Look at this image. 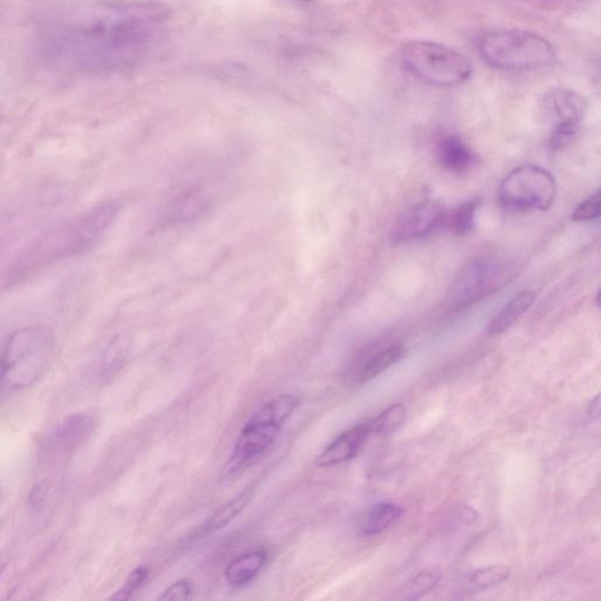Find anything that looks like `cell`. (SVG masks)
Listing matches in <instances>:
<instances>
[{"instance_id": "1", "label": "cell", "mask_w": 601, "mask_h": 601, "mask_svg": "<svg viewBox=\"0 0 601 601\" xmlns=\"http://www.w3.org/2000/svg\"><path fill=\"white\" fill-rule=\"evenodd\" d=\"M165 13L150 4H99L71 11L44 30L46 63L80 74L116 72L137 64L158 42Z\"/></svg>"}, {"instance_id": "26", "label": "cell", "mask_w": 601, "mask_h": 601, "mask_svg": "<svg viewBox=\"0 0 601 601\" xmlns=\"http://www.w3.org/2000/svg\"><path fill=\"white\" fill-rule=\"evenodd\" d=\"M193 593V586L191 580L180 579L173 582L172 586H169L158 598L162 601H176V600H187L190 599Z\"/></svg>"}, {"instance_id": "21", "label": "cell", "mask_w": 601, "mask_h": 601, "mask_svg": "<svg viewBox=\"0 0 601 601\" xmlns=\"http://www.w3.org/2000/svg\"><path fill=\"white\" fill-rule=\"evenodd\" d=\"M407 419V408L401 404H392L384 410L379 418L369 422L371 434H390L397 431Z\"/></svg>"}, {"instance_id": "25", "label": "cell", "mask_w": 601, "mask_h": 601, "mask_svg": "<svg viewBox=\"0 0 601 601\" xmlns=\"http://www.w3.org/2000/svg\"><path fill=\"white\" fill-rule=\"evenodd\" d=\"M601 214L600 191L586 201H582L572 214L576 222H588L598 219Z\"/></svg>"}, {"instance_id": "29", "label": "cell", "mask_w": 601, "mask_h": 601, "mask_svg": "<svg viewBox=\"0 0 601 601\" xmlns=\"http://www.w3.org/2000/svg\"><path fill=\"white\" fill-rule=\"evenodd\" d=\"M6 568H7V562L3 560H0V574L4 572Z\"/></svg>"}, {"instance_id": "19", "label": "cell", "mask_w": 601, "mask_h": 601, "mask_svg": "<svg viewBox=\"0 0 601 601\" xmlns=\"http://www.w3.org/2000/svg\"><path fill=\"white\" fill-rule=\"evenodd\" d=\"M254 497V488L249 487L232 500L225 503L220 509L204 524L203 531L205 534L217 533L231 521H233L252 502Z\"/></svg>"}, {"instance_id": "8", "label": "cell", "mask_w": 601, "mask_h": 601, "mask_svg": "<svg viewBox=\"0 0 601 601\" xmlns=\"http://www.w3.org/2000/svg\"><path fill=\"white\" fill-rule=\"evenodd\" d=\"M505 284L500 263L475 259L466 263L447 289L445 306L451 310L472 306Z\"/></svg>"}, {"instance_id": "5", "label": "cell", "mask_w": 601, "mask_h": 601, "mask_svg": "<svg viewBox=\"0 0 601 601\" xmlns=\"http://www.w3.org/2000/svg\"><path fill=\"white\" fill-rule=\"evenodd\" d=\"M479 53L487 65L498 70H534L556 59L552 44L544 36L524 30H502L483 36Z\"/></svg>"}, {"instance_id": "6", "label": "cell", "mask_w": 601, "mask_h": 601, "mask_svg": "<svg viewBox=\"0 0 601 601\" xmlns=\"http://www.w3.org/2000/svg\"><path fill=\"white\" fill-rule=\"evenodd\" d=\"M401 59L413 77L429 85L457 86L473 74V65L463 54L434 42H410L403 48Z\"/></svg>"}, {"instance_id": "23", "label": "cell", "mask_w": 601, "mask_h": 601, "mask_svg": "<svg viewBox=\"0 0 601 601\" xmlns=\"http://www.w3.org/2000/svg\"><path fill=\"white\" fill-rule=\"evenodd\" d=\"M125 359L126 351L122 344L110 346L103 357V361L99 367V378L106 379L117 373L124 366Z\"/></svg>"}, {"instance_id": "10", "label": "cell", "mask_w": 601, "mask_h": 601, "mask_svg": "<svg viewBox=\"0 0 601 601\" xmlns=\"http://www.w3.org/2000/svg\"><path fill=\"white\" fill-rule=\"evenodd\" d=\"M371 435L369 423L356 425L334 440L315 463L319 467H330L351 461L360 454L363 445Z\"/></svg>"}, {"instance_id": "16", "label": "cell", "mask_w": 601, "mask_h": 601, "mask_svg": "<svg viewBox=\"0 0 601 601\" xmlns=\"http://www.w3.org/2000/svg\"><path fill=\"white\" fill-rule=\"evenodd\" d=\"M510 576L512 569L505 566L482 568L463 578L456 593L460 598L479 593L503 584Z\"/></svg>"}, {"instance_id": "13", "label": "cell", "mask_w": 601, "mask_h": 601, "mask_svg": "<svg viewBox=\"0 0 601 601\" xmlns=\"http://www.w3.org/2000/svg\"><path fill=\"white\" fill-rule=\"evenodd\" d=\"M547 103L557 124L580 125L584 119L588 109V103L579 93L568 88L553 89Z\"/></svg>"}, {"instance_id": "9", "label": "cell", "mask_w": 601, "mask_h": 601, "mask_svg": "<svg viewBox=\"0 0 601 601\" xmlns=\"http://www.w3.org/2000/svg\"><path fill=\"white\" fill-rule=\"evenodd\" d=\"M445 220V210L437 201H423L404 212L392 229V240L403 242L420 239L435 231Z\"/></svg>"}, {"instance_id": "17", "label": "cell", "mask_w": 601, "mask_h": 601, "mask_svg": "<svg viewBox=\"0 0 601 601\" xmlns=\"http://www.w3.org/2000/svg\"><path fill=\"white\" fill-rule=\"evenodd\" d=\"M402 506L393 503L376 504L363 515L359 529L363 536H378L404 515Z\"/></svg>"}, {"instance_id": "28", "label": "cell", "mask_w": 601, "mask_h": 601, "mask_svg": "<svg viewBox=\"0 0 601 601\" xmlns=\"http://www.w3.org/2000/svg\"><path fill=\"white\" fill-rule=\"evenodd\" d=\"M46 496V486L43 484L36 485L30 496V503L33 507L41 506Z\"/></svg>"}, {"instance_id": "2", "label": "cell", "mask_w": 601, "mask_h": 601, "mask_svg": "<svg viewBox=\"0 0 601 601\" xmlns=\"http://www.w3.org/2000/svg\"><path fill=\"white\" fill-rule=\"evenodd\" d=\"M118 211L116 202H103L56 225L34 243L24 259V267L33 270L53 261L85 253L103 236Z\"/></svg>"}, {"instance_id": "11", "label": "cell", "mask_w": 601, "mask_h": 601, "mask_svg": "<svg viewBox=\"0 0 601 601\" xmlns=\"http://www.w3.org/2000/svg\"><path fill=\"white\" fill-rule=\"evenodd\" d=\"M96 429V420L87 413L68 418L50 439L54 453L65 455L82 445Z\"/></svg>"}, {"instance_id": "14", "label": "cell", "mask_w": 601, "mask_h": 601, "mask_svg": "<svg viewBox=\"0 0 601 601\" xmlns=\"http://www.w3.org/2000/svg\"><path fill=\"white\" fill-rule=\"evenodd\" d=\"M267 561V553L260 550L239 556L225 568V581L233 588L246 587L265 569Z\"/></svg>"}, {"instance_id": "24", "label": "cell", "mask_w": 601, "mask_h": 601, "mask_svg": "<svg viewBox=\"0 0 601 601\" xmlns=\"http://www.w3.org/2000/svg\"><path fill=\"white\" fill-rule=\"evenodd\" d=\"M148 577L149 570L146 567L135 569L129 573L122 589L113 594L110 599L120 601L130 599L145 586Z\"/></svg>"}, {"instance_id": "18", "label": "cell", "mask_w": 601, "mask_h": 601, "mask_svg": "<svg viewBox=\"0 0 601 601\" xmlns=\"http://www.w3.org/2000/svg\"><path fill=\"white\" fill-rule=\"evenodd\" d=\"M535 298L536 295L530 291L517 294L488 324L486 335L496 336L513 327L517 319L531 308Z\"/></svg>"}, {"instance_id": "15", "label": "cell", "mask_w": 601, "mask_h": 601, "mask_svg": "<svg viewBox=\"0 0 601 601\" xmlns=\"http://www.w3.org/2000/svg\"><path fill=\"white\" fill-rule=\"evenodd\" d=\"M439 162L450 172L464 173L475 164L472 148L455 135L446 136L437 145Z\"/></svg>"}, {"instance_id": "4", "label": "cell", "mask_w": 601, "mask_h": 601, "mask_svg": "<svg viewBox=\"0 0 601 601\" xmlns=\"http://www.w3.org/2000/svg\"><path fill=\"white\" fill-rule=\"evenodd\" d=\"M296 407L297 400L292 394H280L263 404L242 428L225 472L238 473L265 455Z\"/></svg>"}, {"instance_id": "7", "label": "cell", "mask_w": 601, "mask_h": 601, "mask_svg": "<svg viewBox=\"0 0 601 601\" xmlns=\"http://www.w3.org/2000/svg\"><path fill=\"white\" fill-rule=\"evenodd\" d=\"M556 196V179L537 165L516 167L504 178L498 190L500 203L515 211H548Z\"/></svg>"}, {"instance_id": "27", "label": "cell", "mask_w": 601, "mask_h": 601, "mask_svg": "<svg viewBox=\"0 0 601 601\" xmlns=\"http://www.w3.org/2000/svg\"><path fill=\"white\" fill-rule=\"evenodd\" d=\"M580 125L557 124L551 137V147L555 150L567 147L578 135Z\"/></svg>"}, {"instance_id": "12", "label": "cell", "mask_w": 601, "mask_h": 601, "mask_svg": "<svg viewBox=\"0 0 601 601\" xmlns=\"http://www.w3.org/2000/svg\"><path fill=\"white\" fill-rule=\"evenodd\" d=\"M405 354V347L391 346L368 357H361L349 368L348 378L355 384L368 383L390 367L398 365Z\"/></svg>"}, {"instance_id": "20", "label": "cell", "mask_w": 601, "mask_h": 601, "mask_svg": "<svg viewBox=\"0 0 601 601\" xmlns=\"http://www.w3.org/2000/svg\"><path fill=\"white\" fill-rule=\"evenodd\" d=\"M442 573L436 568H429L412 576L399 589L397 598L401 600H418L434 590L441 581Z\"/></svg>"}, {"instance_id": "3", "label": "cell", "mask_w": 601, "mask_h": 601, "mask_svg": "<svg viewBox=\"0 0 601 601\" xmlns=\"http://www.w3.org/2000/svg\"><path fill=\"white\" fill-rule=\"evenodd\" d=\"M53 356L54 340L48 328L31 326L12 333L0 354V397L40 381Z\"/></svg>"}, {"instance_id": "22", "label": "cell", "mask_w": 601, "mask_h": 601, "mask_svg": "<svg viewBox=\"0 0 601 601\" xmlns=\"http://www.w3.org/2000/svg\"><path fill=\"white\" fill-rule=\"evenodd\" d=\"M478 201H466L456 210L453 218L454 232L462 238L472 235L476 230Z\"/></svg>"}]
</instances>
